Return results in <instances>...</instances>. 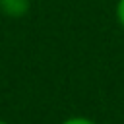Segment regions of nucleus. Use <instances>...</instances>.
I'll return each mask as SVG.
<instances>
[{"label": "nucleus", "mask_w": 124, "mask_h": 124, "mask_svg": "<svg viewBox=\"0 0 124 124\" xmlns=\"http://www.w3.org/2000/svg\"><path fill=\"white\" fill-rule=\"evenodd\" d=\"M31 8L29 0H0V12L8 17H23Z\"/></svg>", "instance_id": "nucleus-1"}, {"label": "nucleus", "mask_w": 124, "mask_h": 124, "mask_svg": "<svg viewBox=\"0 0 124 124\" xmlns=\"http://www.w3.org/2000/svg\"><path fill=\"white\" fill-rule=\"evenodd\" d=\"M60 124H97V122L93 118H87V116H68Z\"/></svg>", "instance_id": "nucleus-2"}, {"label": "nucleus", "mask_w": 124, "mask_h": 124, "mask_svg": "<svg viewBox=\"0 0 124 124\" xmlns=\"http://www.w3.org/2000/svg\"><path fill=\"white\" fill-rule=\"evenodd\" d=\"M116 19H118V23H120V27L124 31V0L116 2Z\"/></svg>", "instance_id": "nucleus-3"}, {"label": "nucleus", "mask_w": 124, "mask_h": 124, "mask_svg": "<svg viewBox=\"0 0 124 124\" xmlns=\"http://www.w3.org/2000/svg\"><path fill=\"white\" fill-rule=\"evenodd\" d=\"M0 124H8V122H6V120H0Z\"/></svg>", "instance_id": "nucleus-4"}]
</instances>
